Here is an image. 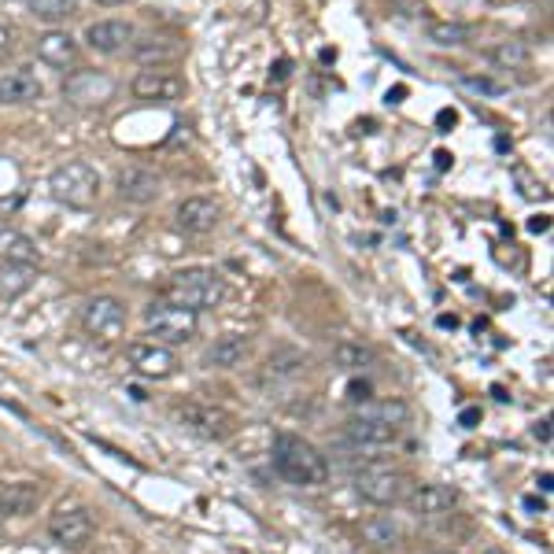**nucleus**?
I'll list each match as a JSON object with an SVG mask.
<instances>
[{
    "instance_id": "nucleus-1",
    "label": "nucleus",
    "mask_w": 554,
    "mask_h": 554,
    "mask_svg": "<svg viewBox=\"0 0 554 554\" xmlns=\"http://www.w3.org/2000/svg\"><path fill=\"white\" fill-rule=\"evenodd\" d=\"M274 470L281 481L296 484V488H318L329 481V462L314 444H307L296 433L274 436Z\"/></svg>"
},
{
    "instance_id": "nucleus-2",
    "label": "nucleus",
    "mask_w": 554,
    "mask_h": 554,
    "mask_svg": "<svg viewBox=\"0 0 554 554\" xmlns=\"http://www.w3.org/2000/svg\"><path fill=\"white\" fill-rule=\"evenodd\" d=\"M163 300L178 303V307H189V311H211L218 303L226 300V281L215 274V270H204V266H193V270H178L170 274V281L163 285Z\"/></svg>"
},
{
    "instance_id": "nucleus-3",
    "label": "nucleus",
    "mask_w": 554,
    "mask_h": 554,
    "mask_svg": "<svg viewBox=\"0 0 554 554\" xmlns=\"http://www.w3.org/2000/svg\"><path fill=\"white\" fill-rule=\"evenodd\" d=\"M49 193L56 204L74 207V211H85L100 200V174L85 159H71V163H60V167L49 174Z\"/></svg>"
},
{
    "instance_id": "nucleus-4",
    "label": "nucleus",
    "mask_w": 554,
    "mask_h": 554,
    "mask_svg": "<svg viewBox=\"0 0 554 554\" xmlns=\"http://www.w3.org/2000/svg\"><path fill=\"white\" fill-rule=\"evenodd\" d=\"M145 326L148 337H156L159 344H185V340L196 337L200 329V314L189 311V307H178V303L156 300L145 307Z\"/></svg>"
},
{
    "instance_id": "nucleus-5",
    "label": "nucleus",
    "mask_w": 554,
    "mask_h": 554,
    "mask_svg": "<svg viewBox=\"0 0 554 554\" xmlns=\"http://www.w3.org/2000/svg\"><path fill=\"white\" fill-rule=\"evenodd\" d=\"M126 303L115 300V296H93V300L82 307V329L89 337H100V340H119L126 333Z\"/></svg>"
},
{
    "instance_id": "nucleus-6",
    "label": "nucleus",
    "mask_w": 554,
    "mask_h": 554,
    "mask_svg": "<svg viewBox=\"0 0 554 554\" xmlns=\"http://www.w3.org/2000/svg\"><path fill=\"white\" fill-rule=\"evenodd\" d=\"M410 488H414V481H410L407 473H399V470H362L359 477H355V492H359L366 503H374V506L403 503Z\"/></svg>"
},
{
    "instance_id": "nucleus-7",
    "label": "nucleus",
    "mask_w": 554,
    "mask_h": 554,
    "mask_svg": "<svg viewBox=\"0 0 554 554\" xmlns=\"http://www.w3.org/2000/svg\"><path fill=\"white\" fill-rule=\"evenodd\" d=\"M126 359L148 381H167V377L178 374L181 366L178 355L167 344H159V340H133V344H126Z\"/></svg>"
},
{
    "instance_id": "nucleus-8",
    "label": "nucleus",
    "mask_w": 554,
    "mask_h": 554,
    "mask_svg": "<svg viewBox=\"0 0 554 554\" xmlns=\"http://www.w3.org/2000/svg\"><path fill=\"white\" fill-rule=\"evenodd\" d=\"M178 418L204 440H229L237 433V418L215 403H185V407H178Z\"/></svg>"
},
{
    "instance_id": "nucleus-9",
    "label": "nucleus",
    "mask_w": 554,
    "mask_h": 554,
    "mask_svg": "<svg viewBox=\"0 0 554 554\" xmlns=\"http://www.w3.org/2000/svg\"><path fill=\"white\" fill-rule=\"evenodd\" d=\"M63 97L78 108H100L115 97V78H108L104 71H74L63 82Z\"/></svg>"
},
{
    "instance_id": "nucleus-10",
    "label": "nucleus",
    "mask_w": 554,
    "mask_h": 554,
    "mask_svg": "<svg viewBox=\"0 0 554 554\" xmlns=\"http://www.w3.org/2000/svg\"><path fill=\"white\" fill-rule=\"evenodd\" d=\"M49 536H52V543H60L67 551L85 547L89 536H93V518H89V510H85V506H60L49 518Z\"/></svg>"
},
{
    "instance_id": "nucleus-11",
    "label": "nucleus",
    "mask_w": 554,
    "mask_h": 554,
    "mask_svg": "<svg viewBox=\"0 0 554 554\" xmlns=\"http://www.w3.org/2000/svg\"><path fill=\"white\" fill-rule=\"evenodd\" d=\"M130 93L137 100H145V104H170V100H178L185 93V82H181L178 74L148 67V71H141L130 82Z\"/></svg>"
},
{
    "instance_id": "nucleus-12",
    "label": "nucleus",
    "mask_w": 554,
    "mask_h": 554,
    "mask_svg": "<svg viewBox=\"0 0 554 554\" xmlns=\"http://www.w3.org/2000/svg\"><path fill=\"white\" fill-rule=\"evenodd\" d=\"M407 510L418 514V518H436V514H447L451 506L458 503V492L447 488V484H414L407 492Z\"/></svg>"
},
{
    "instance_id": "nucleus-13",
    "label": "nucleus",
    "mask_w": 554,
    "mask_h": 554,
    "mask_svg": "<svg viewBox=\"0 0 554 554\" xmlns=\"http://www.w3.org/2000/svg\"><path fill=\"white\" fill-rule=\"evenodd\" d=\"M115 185H119L122 200H130V204H152L163 193V178H159L156 170L145 167H122Z\"/></svg>"
},
{
    "instance_id": "nucleus-14",
    "label": "nucleus",
    "mask_w": 554,
    "mask_h": 554,
    "mask_svg": "<svg viewBox=\"0 0 554 554\" xmlns=\"http://www.w3.org/2000/svg\"><path fill=\"white\" fill-rule=\"evenodd\" d=\"M218 218H222V207L218 200L211 196H189V200H181L178 211H174V222L178 229L185 233H211L218 226Z\"/></svg>"
},
{
    "instance_id": "nucleus-15",
    "label": "nucleus",
    "mask_w": 554,
    "mask_h": 554,
    "mask_svg": "<svg viewBox=\"0 0 554 554\" xmlns=\"http://www.w3.org/2000/svg\"><path fill=\"white\" fill-rule=\"evenodd\" d=\"M133 41V26L122 23V19H100V23L85 26V45L100 56H115Z\"/></svg>"
},
{
    "instance_id": "nucleus-16",
    "label": "nucleus",
    "mask_w": 554,
    "mask_h": 554,
    "mask_svg": "<svg viewBox=\"0 0 554 554\" xmlns=\"http://www.w3.org/2000/svg\"><path fill=\"white\" fill-rule=\"evenodd\" d=\"M34 49H37V60L56 67V71H67V67L78 63V41L67 30H56V26L37 37Z\"/></svg>"
},
{
    "instance_id": "nucleus-17",
    "label": "nucleus",
    "mask_w": 554,
    "mask_h": 554,
    "mask_svg": "<svg viewBox=\"0 0 554 554\" xmlns=\"http://www.w3.org/2000/svg\"><path fill=\"white\" fill-rule=\"evenodd\" d=\"M41 503V488L30 481H4L0 484V514L4 518H26Z\"/></svg>"
},
{
    "instance_id": "nucleus-18",
    "label": "nucleus",
    "mask_w": 554,
    "mask_h": 554,
    "mask_svg": "<svg viewBox=\"0 0 554 554\" xmlns=\"http://www.w3.org/2000/svg\"><path fill=\"white\" fill-rule=\"evenodd\" d=\"M41 78H37L30 67H15L0 78V104H30V100H41Z\"/></svg>"
},
{
    "instance_id": "nucleus-19",
    "label": "nucleus",
    "mask_w": 554,
    "mask_h": 554,
    "mask_svg": "<svg viewBox=\"0 0 554 554\" xmlns=\"http://www.w3.org/2000/svg\"><path fill=\"white\" fill-rule=\"evenodd\" d=\"M37 266L34 263H0V303H15L34 289Z\"/></svg>"
},
{
    "instance_id": "nucleus-20",
    "label": "nucleus",
    "mask_w": 554,
    "mask_h": 554,
    "mask_svg": "<svg viewBox=\"0 0 554 554\" xmlns=\"http://www.w3.org/2000/svg\"><path fill=\"white\" fill-rule=\"evenodd\" d=\"M248 351H252V340L241 337V333H226V337H218L211 348H207V366H218V370H233V366H241L248 359Z\"/></svg>"
},
{
    "instance_id": "nucleus-21",
    "label": "nucleus",
    "mask_w": 554,
    "mask_h": 554,
    "mask_svg": "<svg viewBox=\"0 0 554 554\" xmlns=\"http://www.w3.org/2000/svg\"><path fill=\"white\" fill-rule=\"evenodd\" d=\"M399 440L396 425L366 422V418H351L348 422V444L351 447H388Z\"/></svg>"
},
{
    "instance_id": "nucleus-22",
    "label": "nucleus",
    "mask_w": 554,
    "mask_h": 554,
    "mask_svg": "<svg viewBox=\"0 0 554 554\" xmlns=\"http://www.w3.org/2000/svg\"><path fill=\"white\" fill-rule=\"evenodd\" d=\"M355 418H366V422H381V425H396V429H403V425L410 422V407L403 403V399H370V403H362L359 414Z\"/></svg>"
},
{
    "instance_id": "nucleus-23",
    "label": "nucleus",
    "mask_w": 554,
    "mask_h": 554,
    "mask_svg": "<svg viewBox=\"0 0 554 554\" xmlns=\"http://www.w3.org/2000/svg\"><path fill=\"white\" fill-rule=\"evenodd\" d=\"M37 244L12 226H0V263H34Z\"/></svg>"
},
{
    "instance_id": "nucleus-24",
    "label": "nucleus",
    "mask_w": 554,
    "mask_h": 554,
    "mask_svg": "<svg viewBox=\"0 0 554 554\" xmlns=\"http://www.w3.org/2000/svg\"><path fill=\"white\" fill-rule=\"evenodd\" d=\"M374 348H366V344H355V340H344L333 348V362H337L340 370H366L370 362H374Z\"/></svg>"
},
{
    "instance_id": "nucleus-25",
    "label": "nucleus",
    "mask_w": 554,
    "mask_h": 554,
    "mask_svg": "<svg viewBox=\"0 0 554 554\" xmlns=\"http://www.w3.org/2000/svg\"><path fill=\"white\" fill-rule=\"evenodd\" d=\"M133 60L137 63H170V60H178V49L174 45H167L163 37H145V41H137L133 45Z\"/></svg>"
},
{
    "instance_id": "nucleus-26",
    "label": "nucleus",
    "mask_w": 554,
    "mask_h": 554,
    "mask_svg": "<svg viewBox=\"0 0 554 554\" xmlns=\"http://www.w3.org/2000/svg\"><path fill=\"white\" fill-rule=\"evenodd\" d=\"M30 12L41 19V23H67L74 12H78V0H30Z\"/></svg>"
},
{
    "instance_id": "nucleus-27",
    "label": "nucleus",
    "mask_w": 554,
    "mask_h": 554,
    "mask_svg": "<svg viewBox=\"0 0 554 554\" xmlns=\"http://www.w3.org/2000/svg\"><path fill=\"white\" fill-rule=\"evenodd\" d=\"M488 56H492V63H499V67H510V71H514V67H525V63L532 60V49L525 45V41H499V45H495Z\"/></svg>"
},
{
    "instance_id": "nucleus-28",
    "label": "nucleus",
    "mask_w": 554,
    "mask_h": 554,
    "mask_svg": "<svg viewBox=\"0 0 554 554\" xmlns=\"http://www.w3.org/2000/svg\"><path fill=\"white\" fill-rule=\"evenodd\" d=\"M362 536H366V543H374V547H392L399 540V525L392 518H370L362 525Z\"/></svg>"
},
{
    "instance_id": "nucleus-29",
    "label": "nucleus",
    "mask_w": 554,
    "mask_h": 554,
    "mask_svg": "<svg viewBox=\"0 0 554 554\" xmlns=\"http://www.w3.org/2000/svg\"><path fill=\"white\" fill-rule=\"evenodd\" d=\"M473 37V26L466 23H429V41L436 45H466Z\"/></svg>"
},
{
    "instance_id": "nucleus-30",
    "label": "nucleus",
    "mask_w": 554,
    "mask_h": 554,
    "mask_svg": "<svg viewBox=\"0 0 554 554\" xmlns=\"http://www.w3.org/2000/svg\"><path fill=\"white\" fill-rule=\"evenodd\" d=\"M19 52V30L8 23H0V63H8Z\"/></svg>"
},
{
    "instance_id": "nucleus-31",
    "label": "nucleus",
    "mask_w": 554,
    "mask_h": 554,
    "mask_svg": "<svg viewBox=\"0 0 554 554\" xmlns=\"http://www.w3.org/2000/svg\"><path fill=\"white\" fill-rule=\"evenodd\" d=\"M348 399H351V403H359V407H362V403H370V385H366V381H362V385L355 381V385L348 388Z\"/></svg>"
},
{
    "instance_id": "nucleus-32",
    "label": "nucleus",
    "mask_w": 554,
    "mask_h": 554,
    "mask_svg": "<svg viewBox=\"0 0 554 554\" xmlns=\"http://www.w3.org/2000/svg\"><path fill=\"white\" fill-rule=\"evenodd\" d=\"M466 85H470V89H477V93H499V85L488 82V78H466Z\"/></svg>"
},
{
    "instance_id": "nucleus-33",
    "label": "nucleus",
    "mask_w": 554,
    "mask_h": 554,
    "mask_svg": "<svg viewBox=\"0 0 554 554\" xmlns=\"http://www.w3.org/2000/svg\"><path fill=\"white\" fill-rule=\"evenodd\" d=\"M477 418H481V410H462V425H466V429H473Z\"/></svg>"
},
{
    "instance_id": "nucleus-34",
    "label": "nucleus",
    "mask_w": 554,
    "mask_h": 554,
    "mask_svg": "<svg viewBox=\"0 0 554 554\" xmlns=\"http://www.w3.org/2000/svg\"><path fill=\"white\" fill-rule=\"evenodd\" d=\"M536 440H543V444H547V440H551V429H547V422H540V425H536Z\"/></svg>"
},
{
    "instance_id": "nucleus-35",
    "label": "nucleus",
    "mask_w": 554,
    "mask_h": 554,
    "mask_svg": "<svg viewBox=\"0 0 554 554\" xmlns=\"http://www.w3.org/2000/svg\"><path fill=\"white\" fill-rule=\"evenodd\" d=\"M100 8H115V4H122V0H97Z\"/></svg>"
},
{
    "instance_id": "nucleus-36",
    "label": "nucleus",
    "mask_w": 554,
    "mask_h": 554,
    "mask_svg": "<svg viewBox=\"0 0 554 554\" xmlns=\"http://www.w3.org/2000/svg\"><path fill=\"white\" fill-rule=\"evenodd\" d=\"M436 554H458V551H436Z\"/></svg>"
},
{
    "instance_id": "nucleus-37",
    "label": "nucleus",
    "mask_w": 554,
    "mask_h": 554,
    "mask_svg": "<svg viewBox=\"0 0 554 554\" xmlns=\"http://www.w3.org/2000/svg\"><path fill=\"white\" fill-rule=\"evenodd\" d=\"M488 554H503V551H488Z\"/></svg>"
}]
</instances>
